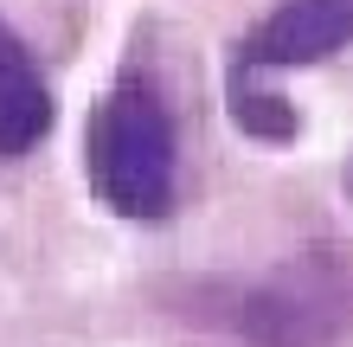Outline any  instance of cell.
<instances>
[{
  "mask_svg": "<svg viewBox=\"0 0 353 347\" xmlns=\"http://www.w3.org/2000/svg\"><path fill=\"white\" fill-rule=\"evenodd\" d=\"M180 315L238 335L244 347H334L353 328V257L315 251L257 283H199Z\"/></svg>",
  "mask_w": 353,
  "mask_h": 347,
  "instance_id": "1",
  "label": "cell"
},
{
  "mask_svg": "<svg viewBox=\"0 0 353 347\" xmlns=\"http://www.w3.org/2000/svg\"><path fill=\"white\" fill-rule=\"evenodd\" d=\"M90 187L122 219H168L180 199V129L154 77H122L84 129Z\"/></svg>",
  "mask_w": 353,
  "mask_h": 347,
  "instance_id": "2",
  "label": "cell"
},
{
  "mask_svg": "<svg viewBox=\"0 0 353 347\" xmlns=\"http://www.w3.org/2000/svg\"><path fill=\"white\" fill-rule=\"evenodd\" d=\"M353 46V0H283L257 32H244V71H296Z\"/></svg>",
  "mask_w": 353,
  "mask_h": 347,
  "instance_id": "3",
  "label": "cell"
},
{
  "mask_svg": "<svg viewBox=\"0 0 353 347\" xmlns=\"http://www.w3.org/2000/svg\"><path fill=\"white\" fill-rule=\"evenodd\" d=\"M52 90L39 77L26 39H19L7 19H0V161H19L32 155L39 141L52 135Z\"/></svg>",
  "mask_w": 353,
  "mask_h": 347,
  "instance_id": "4",
  "label": "cell"
},
{
  "mask_svg": "<svg viewBox=\"0 0 353 347\" xmlns=\"http://www.w3.org/2000/svg\"><path fill=\"white\" fill-rule=\"evenodd\" d=\"M225 103H232V122H238L244 135H257V141H289V135L302 129L296 103H283L276 90H263V84H257V71H244V65H232Z\"/></svg>",
  "mask_w": 353,
  "mask_h": 347,
  "instance_id": "5",
  "label": "cell"
},
{
  "mask_svg": "<svg viewBox=\"0 0 353 347\" xmlns=\"http://www.w3.org/2000/svg\"><path fill=\"white\" fill-rule=\"evenodd\" d=\"M347 199H353V155H347Z\"/></svg>",
  "mask_w": 353,
  "mask_h": 347,
  "instance_id": "6",
  "label": "cell"
}]
</instances>
